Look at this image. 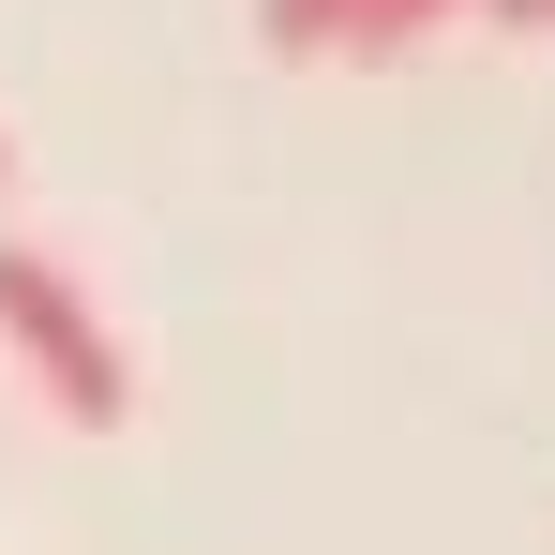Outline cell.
<instances>
[{
	"label": "cell",
	"mask_w": 555,
	"mask_h": 555,
	"mask_svg": "<svg viewBox=\"0 0 555 555\" xmlns=\"http://www.w3.org/2000/svg\"><path fill=\"white\" fill-rule=\"evenodd\" d=\"M0 346H15V375L61 405V421H135V361H120V331L91 315V285L61 271V256H30V241H0Z\"/></svg>",
	"instance_id": "1"
},
{
	"label": "cell",
	"mask_w": 555,
	"mask_h": 555,
	"mask_svg": "<svg viewBox=\"0 0 555 555\" xmlns=\"http://www.w3.org/2000/svg\"><path fill=\"white\" fill-rule=\"evenodd\" d=\"M480 15H495V30H555V0H480Z\"/></svg>",
	"instance_id": "3"
},
{
	"label": "cell",
	"mask_w": 555,
	"mask_h": 555,
	"mask_svg": "<svg viewBox=\"0 0 555 555\" xmlns=\"http://www.w3.org/2000/svg\"><path fill=\"white\" fill-rule=\"evenodd\" d=\"M451 15H480V0H256V46H285V61H331V46H421V30H451Z\"/></svg>",
	"instance_id": "2"
},
{
	"label": "cell",
	"mask_w": 555,
	"mask_h": 555,
	"mask_svg": "<svg viewBox=\"0 0 555 555\" xmlns=\"http://www.w3.org/2000/svg\"><path fill=\"white\" fill-rule=\"evenodd\" d=\"M0 181H15V135H0Z\"/></svg>",
	"instance_id": "4"
}]
</instances>
